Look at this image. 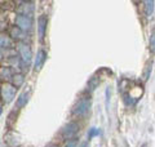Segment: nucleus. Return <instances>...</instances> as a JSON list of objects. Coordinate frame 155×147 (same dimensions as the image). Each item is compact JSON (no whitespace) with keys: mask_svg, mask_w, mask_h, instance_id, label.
<instances>
[{"mask_svg":"<svg viewBox=\"0 0 155 147\" xmlns=\"http://www.w3.org/2000/svg\"><path fill=\"white\" fill-rule=\"evenodd\" d=\"M25 34H26V32L21 31L19 28H17L16 26H14V27L12 28V31H11V38H12V39H16V40H22V39L26 36Z\"/></svg>","mask_w":155,"mask_h":147,"instance_id":"13","label":"nucleus"},{"mask_svg":"<svg viewBox=\"0 0 155 147\" xmlns=\"http://www.w3.org/2000/svg\"><path fill=\"white\" fill-rule=\"evenodd\" d=\"M80 147H88V142H83V143H81V146Z\"/></svg>","mask_w":155,"mask_h":147,"instance_id":"18","label":"nucleus"},{"mask_svg":"<svg viewBox=\"0 0 155 147\" xmlns=\"http://www.w3.org/2000/svg\"><path fill=\"white\" fill-rule=\"evenodd\" d=\"M17 49H18V56H19V60H21L23 67H26L31 63V60H32V51L28 44L26 43H18L17 45Z\"/></svg>","mask_w":155,"mask_h":147,"instance_id":"1","label":"nucleus"},{"mask_svg":"<svg viewBox=\"0 0 155 147\" xmlns=\"http://www.w3.org/2000/svg\"><path fill=\"white\" fill-rule=\"evenodd\" d=\"M13 45H14V44H13V39L9 35H7V34L0 32V49H2V48L9 49V48H12Z\"/></svg>","mask_w":155,"mask_h":147,"instance_id":"10","label":"nucleus"},{"mask_svg":"<svg viewBox=\"0 0 155 147\" xmlns=\"http://www.w3.org/2000/svg\"><path fill=\"white\" fill-rule=\"evenodd\" d=\"M91 107V100L89 98H81V100L78 101V103L74 106V109H72V114L75 116H84L87 112H88Z\"/></svg>","mask_w":155,"mask_h":147,"instance_id":"4","label":"nucleus"},{"mask_svg":"<svg viewBox=\"0 0 155 147\" xmlns=\"http://www.w3.org/2000/svg\"><path fill=\"white\" fill-rule=\"evenodd\" d=\"M3 60V52H2V49H0V62H2Z\"/></svg>","mask_w":155,"mask_h":147,"instance_id":"19","label":"nucleus"},{"mask_svg":"<svg viewBox=\"0 0 155 147\" xmlns=\"http://www.w3.org/2000/svg\"><path fill=\"white\" fill-rule=\"evenodd\" d=\"M154 8H155V3L153 0L143 2V9H145V14H146V16H151L154 13Z\"/></svg>","mask_w":155,"mask_h":147,"instance_id":"12","label":"nucleus"},{"mask_svg":"<svg viewBox=\"0 0 155 147\" xmlns=\"http://www.w3.org/2000/svg\"><path fill=\"white\" fill-rule=\"evenodd\" d=\"M149 48L150 51L153 53L155 52V31L151 34V36H150V40H149Z\"/></svg>","mask_w":155,"mask_h":147,"instance_id":"15","label":"nucleus"},{"mask_svg":"<svg viewBox=\"0 0 155 147\" xmlns=\"http://www.w3.org/2000/svg\"><path fill=\"white\" fill-rule=\"evenodd\" d=\"M141 147H147V145H146V143H143V145H142Z\"/></svg>","mask_w":155,"mask_h":147,"instance_id":"21","label":"nucleus"},{"mask_svg":"<svg viewBox=\"0 0 155 147\" xmlns=\"http://www.w3.org/2000/svg\"><path fill=\"white\" fill-rule=\"evenodd\" d=\"M30 96H31V92H30V90L22 92L21 94H19V97L17 98V101H16L17 109H22V107H25V106L27 105L28 100H30Z\"/></svg>","mask_w":155,"mask_h":147,"instance_id":"8","label":"nucleus"},{"mask_svg":"<svg viewBox=\"0 0 155 147\" xmlns=\"http://www.w3.org/2000/svg\"><path fill=\"white\" fill-rule=\"evenodd\" d=\"M78 130H79V125L76 124V122H69V124H66L64 128L61 130V136L64 137L66 139H70V138H74L76 136Z\"/></svg>","mask_w":155,"mask_h":147,"instance_id":"5","label":"nucleus"},{"mask_svg":"<svg viewBox=\"0 0 155 147\" xmlns=\"http://www.w3.org/2000/svg\"><path fill=\"white\" fill-rule=\"evenodd\" d=\"M65 147H78L76 139H70V141H67V143L65 145Z\"/></svg>","mask_w":155,"mask_h":147,"instance_id":"17","label":"nucleus"},{"mask_svg":"<svg viewBox=\"0 0 155 147\" xmlns=\"http://www.w3.org/2000/svg\"><path fill=\"white\" fill-rule=\"evenodd\" d=\"M32 13H34V4L32 3H22L21 7L18 8V14L31 17Z\"/></svg>","mask_w":155,"mask_h":147,"instance_id":"9","label":"nucleus"},{"mask_svg":"<svg viewBox=\"0 0 155 147\" xmlns=\"http://www.w3.org/2000/svg\"><path fill=\"white\" fill-rule=\"evenodd\" d=\"M100 134V129L97 128H91L88 132V138H93L94 136H98Z\"/></svg>","mask_w":155,"mask_h":147,"instance_id":"16","label":"nucleus"},{"mask_svg":"<svg viewBox=\"0 0 155 147\" xmlns=\"http://www.w3.org/2000/svg\"><path fill=\"white\" fill-rule=\"evenodd\" d=\"M47 147H57V146H54V145H49V146H47Z\"/></svg>","mask_w":155,"mask_h":147,"instance_id":"20","label":"nucleus"},{"mask_svg":"<svg viewBox=\"0 0 155 147\" xmlns=\"http://www.w3.org/2000/svg\"><path fill=\"white\" fill-rule=\"evenodd\" d=\"M47 23H48V19L45 16H39L38 18V35L40 40H44V36H45V32H47Z\"/></svg>","mask_w":155,"mask_h":147,"instance_id":"7","label":"nucleus"},{"mask_svg":"<svg viewBox=\"0 0 155 147\" xmlns=\"http://www.w3.org/2000/svg\"><path fill=\"white\" fill-rule=\"evenodd\" d=\"M14 23H16V27L23 32H27L32 28V18L23 14H17L14 18Z\"/></svg>","mask_w":155,"mask_h":147,"instance_id":"3","label":"nucleus"},{"mask_svg":"<svg viewBox=\"0 0 155 147\" xmlns=\"http://www.w3.org/2000/svg\"><path fill=\"white\" fill-rule=\"evenodd\" d=\"M2 112H3V110H2V107H0V115H2Z\"/></svg>","mask_w":155,"mask_h":147,"instance_id":"22","label":"nucleus"},{"mask_svg":"<svg viewBox=\"0 0 155 147\" xmlns=\"http://www.w3.org/2000/svg\"><path fill=\"white\" fill-rule=\"evenodd\" d=\"M16 93H17V88L13 87L11 83H4L0 88V97L4 103H11V102L16 98Z\"/></svg>","mask_w":155,"mask_h":147,"instance_id":"2","label":"nucleus"},{"mask_svg":"<svg viewBox=\"0 0 155 147\" xmlns=\"http://www.w3.org/2000/svg\"><path fill=\"white\" fill-rule=\"evenodd\" d=\"M23 81H25V76L22 75V74H14V75H12V85L13 87H21L23 84Z\"/></svg>","mask_w":155,"mask_h":147,"instance_id":"11","label":"nucleus"},{"mask_svg":"<svg viewBox=\"0 0 155 147\" xmlns=\"http://www.w3.org/2000/svg\"><path fill=\"white\" fill-rule=\"evenodd\" d=\"M151 70H153V62H147L146 66H145V70H143V81H146L149 77H150V74H151Z\"/></svg>","mask_w":155,"mask_h":147,"instance_id":"14","label":"nucleus"},{"mask_svg":"<svg viewBox=\"0 0 155 147\" xmlns=\"http://www.w3.org/2000/svg\"><path fill=\"white\" fill-rule=\"evenodd\" d=\"M47 61V52L44 49H40V51H38L36 53V57H35V62H34V71L39 72L44 66V63Z\"/></svg>","mask_w":155,"mask_h":147,"instance_id":"6","label":"nucleus"}]
</instances>
